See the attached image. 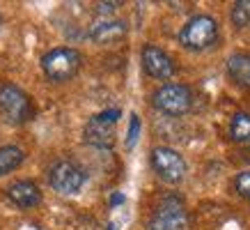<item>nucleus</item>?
<instances>
[{
  "mask_svg": "<svg viewBox=\"0 0 250 230\" xmlns=\"http://www.w3.org/2000/svg\"><path fill=\"white\" fill-rule=\"evenodd\" d=\"M218 37H220L218 21L209 14L190 16L188 21L182 25V30H179V44L186 51H193V53L211 48L218 42Z\"/></svg>",
  "mask_w": 250,
  "mask_h": 230,
  "instance_id": "obj_1",
  "label": "nucleus"
},
{
  "mask_svg": "<svg viewBox=\"0 0 250 230\" xmlns=\"http://www.w3.org/2000/svg\"><path fill=\"white\" fill-rule=\"evenodd\" d=\"M83 65V55L74 46H58L42 55V69L48 81L55 83H67L78 74Z\"/></svg>",
  "mask_w": 250,
  "mask_h": 230,
  "instance_id": "obj_2",
  "label": "nucleus"
},
{
  "mask_svg": "<svg viewBox=\"0 0 250 230\" xmlns=\"http://www.w3.org/2000/svg\"><path fill=\"white\" fill-rule=\"evenodd\" d=\"M37 113L30 94L14 83H0V117L9 124L30 122Z\"/></svg>",
  "mask_w": 250,
  "mask_h": 230,
  "instance_id": "obj_3",
  "label": "nucleus"
},
{
  "mask_svg": "<svg viewBox=\"0 0 250 230\" xmlns=\"http://www.w3.org/2000/svg\"><path fill=\"white\" fill-rule=\"evenodd\" d=\"M188 209L182 198L167 196L154 207L147 221V230H188Z\"/></svg>",
  "mask_w": 250,
  "mask_h": 230,
  "instance_id": "obj_4",
  "label": "nucleus"
},
{
  "mask_svg": "<svg viewBox=\"0 0 250 230\" xmlns=\"http://www.w3.org/2000/svg\"><path fill=\"white\" fill-rule=\"evenodd\" d=\"M152 104L159 113L179 117L188 113L193 106V92L184 83H163L159 90H154Z\"/></svg>",
  "mask_w": 250,
  "mask_h": 230,
  "instance_id": "obj_5",
  "label": "nucleus"
},
{
  "mask_svg": "<svg viewBox=\"0 0 250 230\" xmlns=\"http://www.w3.org/2000/svg\"><path fill=\"white\" fill-rule=\"evenodd\" d=\"M85 182H87L85 170L71 159L55 161L51 166V170H48V184L58 193H62V196H76V193H81Z\"/></svg>",
  "mask_w": 250,
  "mask_h": 230,
  "instance_id": "obj_6",
  "label": "nucleus"
},
{
  "mask_svg": "<svg viewBox=\"0 0 250 230\" xmlns=\"http://www.w3.org/2000/svg\"><path fill=\"white\" fill-rule=\"evenodd\" d=\"M149 163H152L154 173L167 184H179L186 177V161L174 147L159 145L154 147L149 154Z\"/></svg>",
  "mask_w": 250,
  "mask_h": 230,
  "instance_id": "obj_7",
  "label": "nucleus"
},
{
  "mask_svg": "<svg viewBox=\"0 0 250 230\" xmlns=\"http://www.w3.org/2000/svg\"><path fill=\"white\" fill-rule=\"evenodd\" d=\"M140 60H143L145 74L156 78V81H170L177 71L172 55L156 44H145L143 51H140Z\"/></svg>",
  "mask_w": 250,
  "mask_h": 230,
  "instance_id": "obj_8",
  "label": "nucleus"
},
{
  "mask_svg": "<svg viewBox=\"0 0 250 230\" xmlns=\"http://www.w3.org/2000/svg\"><path fill=\"white\" fill-rule=\"evenodd\" d=\"M126 35H129V25L120 19H101L90 28V39L99 46L120 44L122 39H126Z\"/></svg>",
  "mask_w": 250,
  "mask_h": 230,
  "instance_id": "obj_9",
  "label": "nucleus"
},
{
  "mask_svg": "<svg viewBox=\"0 0 250 230\" xmlns=\"http://www.w3.org/2000/svg\"><path fill=\"white\" fill-rule=\"evenodd\" d=\"M7 198L19 209H32L42 203V189L32 180H19L7 186Z\"/></svg>",
  "mask_w": 250,
  "mask_h": 230,
  "instance_id": "obj_10",
  "label": "nucleus"
},
{
  "mask_svg": "<svg viewBox=\"0 0 250 230\" xmlns=\"http://www.w3.org/2000/svg\"><path fill=\"white\" fill-rule=\"evenodd\" d=\"M83 136L90 145L108 150L115 143V124H104V122H99V120H94V117H90V122L85 124Z\"/></svg>",
  "mask_w": 250,
  "mask_h": 230,
  "instance_id": "obj_11",
  "label": "nucleus"
},
{
  "mask_svg": "<svg viewBox=\"0 0 250 230\" xmlns=\"http://www.w3.org/2000/svg\"><path fill=\"white\" fill-rule=\"evenodd\" d=\"M228 74L236 85L250 88V53H232L229 55Z\"/></svg>",
  "mask_w": 250,
  "mask_h": 230,
  "instance_id": "obj_12",
  "label": "nucleus"
},
{
  "mask_svg": "<svg viewBox=\"0 0 250 230\" xmlns=\"http://www.w3.org/2000/svg\"><path fill=\"white\" fill-rule=\"evenodd\" d=\"M229 138L241 145H250V113H234L229 120Z\"/></svg>",
  "mask_w": 250,
  "mask_h": 230,
  "instance_id": "obj_13",
  "label": "nucleus"
},
{
  "mask_svg": "<svg viewBox=\"0 0 250 230\" xmlns=\"http://www.w3.org/2000/svg\"><path fill=\"white\" fill-rule=\"evenodd\" d=\"M23 159H25V154L19 145H2L0 147V177L16 170L23 163Z\"/></svg>",
  "mask_w": 250,
  "mask_h": 230,
  "instance_id": "obj_14",
  "label": "nucleus"
},
{
  "mask_svg": "<svg viewBox=\"0 0 250 230\" xmlns=\"http://www.w3.org/2000/svg\"><path fill=\"white\" fill-rule=\"evenodd\" d=\"M229 19L234 28H248L250 25V0H236L229 9Z\"/></svg>",
  "mask_w": 250,
  "mask_h": 230,
  "instance_id": "obj_15",
  "label": "nucleus"
},
{
  "mask_svg": "<svg viewBox=\"0 0 250 230\" xmlns=\"http://www.w3.org/2000/svg\"><path fill=\"white\" fill-rule=\"evenodd\" d=\"M234 189L241 198L250 200V170H243L234 177Z\"/></svg>",
  "mask_w": 250,
  "mask_h": 230,
  "instance_id": "obj_16",
  "label": "nucleus"
},
{
  "mask_svg": "<svg viewBox=\"0 0 250 230\" xmlns=\"http://www.w3.org/2000/svg\"><path fill=\"white\" fill-rule=\"evenodd\" d=\"M138 136H140V117L138 113H131L129 120V131H126V147H133L138 143Z\"/></svg>",
  "mask_w": 250,
  "mask_h": 230,
  "instance_id": "obj_17",
  "label": "nucleus"
},
{
  "mask_svg": "<svg viewBox=\"0 0 250 230\" xmlns=\"http://www.w3.org/2000/svg\"><path fill=\"white\" fill-rule=\"evenodd\" d=\"M92 117H94V120H99V122H104V124H115L122 117V111H120V108H106V111L92 115Z\"/></svg>",
  "mask_w": 250,
  "mask_h": 230,
  "instance_id": "obj_18",
  "label": "nucleus"
},
{
  "mask_svg": "<svg viewBox=\"0 0 250 230\" xmlns=\"http://www.w3.org/2000/svg\"><path fill=\"white\" fill-rule=\"evenodd\" d=\"M117 7H120V2H99L97 12H99V14H113Z\"/></svg>",
  "mask_w": 250,
  "mask_h": 230,
  "instance_id": "obj_19",
  "label": "nucleus"
},
{
  "mask_svg": "<svg viewBox=\"0 0 250 230\" xmlns=\"http://www.w3.org/2000/svg\"><path fill=\"white\" fill-rule=\"evenodd\" d=\"M124 200H126V198H124V196H122V193H115L113 198H110V203H113V205H122V203H124Z\"/></svg>",
  "mask_w": 250,
  "mask_h": 230,
  "instance_id": "obj_20",
  "label": "nucleus"
},
{
  "mask_svg": "<svg viewBox=\"0 0 250 230\" xmlns=\"http://www.w3.org/2000/svg\"><path fill=\"white\" fill-rule=\"evenodd\" d=\"M106 230H115V226H113V223H110V226H108V228Z\"/></svg>",
  "mask_w": 250,
  "mask_h": 230,
  "instance_id": "obj_21",
  "label": "nucleus"
},
{
  "mask_svg": "<svg viewBox=\"0 0 250 230\" xmlns=\"http://www.w3.org/2000/svg\"><path fill=\"white\" fill-rule=\"evenodd\" d=\"M0 23H2V16H0Z\"/></svg>",
  "mask_w": 250,
  "mask_h": 230,
  "instance_id": "obj_22",
  "label": "nucleus"
}]
</instances>
